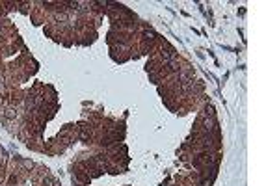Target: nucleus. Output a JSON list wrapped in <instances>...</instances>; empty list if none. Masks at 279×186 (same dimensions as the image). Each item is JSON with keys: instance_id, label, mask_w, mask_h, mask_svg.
Returning a JSON list of instances; mask_svg holds the SVG:
<instances>
[{"instance_id": "1", "label": "nucleus", "mask_w": 279, "mask_h": 186, "mask_svg": "<svg viewBox=\"0 0 279 186\" xmlns=\"http://www.w3.org/2000/svg\"><path fill=\"white\" fill-rule=\"evenodd\" d=\"M6 117H8V119H15L17 117V110L15 108H8V110H6Z\"/></svg>"}, {"instance_id": "2", "label": "nucleus", "mask_w": 279, "mask_h": 186, "mask_svg": "<svg viewBox=\"0 0 279 186\" xmlns=\"http://www.w3.org/2000/svg\"><path fill=\"white\" fill-rule=\"evenodd\" d=\"M56 20H58V23H65L67 15H65V13H58V15H56Z\"/></svg>"}]
</instances>
